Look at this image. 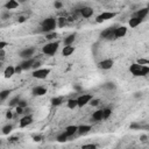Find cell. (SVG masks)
Returning <instances> with one entry per match:
<instances>
[{"mask_svg":"<svg viewBox=\"0 0 149 149\" xmlns=\"http://www.w3.org/2000/svg\"><path fill=\"white\" fill-rule=\"evenodd\" d=\"M134 97H135V98H141V97H142V93H141V92H135V93H134Z\"/></svg>","mask_w":149,"mask_h":149,"instance_id":"f6af8a7d","label":"cell"},{"mask_svg":"<svg viewBox=\"0 0 149 149\" xmlns=\"http://www.w3.org/2000/svg\"><path fill=\"white\" fill-rule=\"evenodd\" d=\"M92 99H93V97H92L91 94L84 93V94H81V95H79V97L77 98V105H78V107H84V106L87 105Z\"/></svg>","mask_w":149,"mask_h":149,"instance_id":"5b68a950","label":"cell"},{"mask_svg":"<svg viewBox=\"0 0 149 149\" xmlns=\"http://www.w3.org/2000/svg\"><path fill=\"white\" fill-rule=\"evenodd\" d=\"M27 101L26 100H22V99H20V101H19V104H17V107H21V108H26L27 107Z\"/></svg>","mask_w":149,"mask_h":149,"instance_id":"d590c367","label":"cell"},{"mask_svg":"<svg viewBox=\"0 0 149 149\" xmlns=\"http://www.w3.org/2000/svg\"><path fill=\"white\" fill-rule=\"evenodd\" d=\"M56 21H57V26H58V27H63V26L66 23V21H65L64 17H59V19H57Z\"/></svg>","mask_w":149,"mask_h":149,"instance_id":"d6a6232c","label":"cell"},{"mask_svg":"<svg viewBox=\"0 0 149 149\" xmlns=\"http://www.w3.org/2000/svg\"><path fill=\"white\" fill-rule=\"evenodd\" d=\"M10 94V90H2L0 91V101H3L6 100Z\"/></svg>","mask_w":149,"mask_h":149,"instance_id":"cb8c5ba5","label":"cell"},{"mask_svg":"<svg viewBox=\"0 0 149 149\" xmlns=\"http://www.w3.org/2000/svg\"><path fill=\"white\" fill-rule=\"evenodd\" d=\"M17 7H19V2L15 1V0H8V1L5 3V8H6L7 10H9V9H15V8H17Z\"/></svg>","mask_w":149,"mask_h":149,"instance_id":"ffe728a7","label":"cell"},{"mask_svg":"<svg viewBox=\"0 0 149 149\" xmlns=\"http://www.w3.org/2000/svg\"><path fill=\"white\" fill-rule=\"evenodd\" d=\"M91 126L90 125H81V126H78V130H77V133L78 134H80V135H85V134H87L90 130H91Z\"/></svg>","mask_w":149,"mask_h":149,"instance_id":"ac0fdd59","label":"cell"},{"mask_svg":"<svg viewBox=\"0 0 149 149\" xmlns=\"http://www.w3.org/2000/svg\"><path fill=\"white\" fill-rule=\"evenodd\" d=\"M57 36H58V34H57V33H55V31H52V33L45 34V40H48V41H51V40L56 38Z\"/></svg>","mask_w":149,"mask_h":149,"instance_id":"f546056e","label":"cell"},{"mask_svg":"<svg viewBox=\"0 0 149 149\" xmlns=\"http://www.w3.org/2000/svg\"><path fill=\"white\" fill-rule=\"evenodd\" d=\"M12 116H13V115H12L10 112H7V113H6V118H7V119H12Z\"/></svg>","mask_w":149,"mask_h":149,"instance_id":"c3c4849f","label":"cell"},{"mask_svg":"<svg viewBox=\"0 0 149 149\" xmlns=\"http://www.w3.org/2000/svg\"><path fill=\"white\" fill-rule=\"evenodd\" d=\"M62 102H63V98H61V97H55V98L51 99V105L52 106H59Z\"/></svg>","mask_w":149,"mask_h":149,"instance_id":"83f0119b","label":"cell"},{"mask_svg":"<svg viewBox=\"0 0 149 149\" xmlns=\"http://www.w3.org/2000/svg\"><path fill=\"white\" fill-rule=\"evenodd\" d=\"M56 27H57V21H56V19H54L51 16L44 19L42 21V23H41V30L43 33H45V34H49V33L55 31V28Z\"/></svg>","mask_w":149,"mask_h":149,"instance_id":"7a4b0ae2","label":"cell"},{"mask_svg":"<svg viewBox=\"0 0 149 149\" xmlns=\"http://www.w3.org/2000/svg\"><path fill=\"white\" fill-rule=\"evenodd\" d=\"M54 6H55L56 9H59V8L63 7V3H62L61 1H55V2H54Z\"/></svg>","mask_w":149,"mask_h":149,"instance_id":"74e56055","label":"cell"},{"mask_svg":"<svg viewBox=\"0 0 149 149\" xmlns=\"http://www.w3.org/2000/svg\"><path fill=\"white\" fill-rule=\"evenodd\" d=\"M115 15H116L115 12H102L101 14H99V15L97 16L95 21H97L98 23H102V22H105V21H107V20L113 19Z\"/></svg>","mask_w":149,"mask_h":149,"instance_id":"277c9868","label":"cell"},{"mask_svg":"<svg viewBox=\"0 0 149 149\" xmlns=\"http://www.w3.org/2000/svg\"><path fill=\"white\" fill-rule=\"evenodd\" d=\"M112 114V109L109 107H106L102 109V120H107Z\"/></svg>","mask_w":149,"mask_h":149,"instance_id":"d4e9b609","label":"cell"},{"mask_svg":"<svg viewBox=\"0 0 149 149\" xmlns=\"http://www.w3.org/2000/svg\"><path fill=\"white\" fill-rule=\"evenodd\" d=\"M81 149H97V146L93 143H88V144H84Z\"/></svg>","mask_w":149,"mask_h":149,"instance_id":"836d02e7","label":"cell"},{"mask_svg":"<svg viewBox=\"0 0 149 149\" xmlns=\"http://www.w3.org/2000/svg\"><path fill=\"white\" fill-rule=\"evenodd\" d=\"M80 14H81V16L83 17H85V19H88V17H91L92 15H93V9L91 8V7H83L81 9H80Z\"/></svg>","mask_w":149,"mask_h":149,"instance_id":"4fadbf2b","label":"cell"},{"mask_svg":"<svg viewBox=\"0 0 149 149\" xmlns=\"http://www.w3.org/2000/svg\"><path fill=\"white\" fill-rule=\"evenodd\" d=\"M5 56H6V54H5V50H0V62L5 59Z\"/></svg>","mask_w":149,"mask_h":149,"instance_id":"b9f144b4","label":"cell"},{"mask_svg":"<svg viewBox=\"0 0 149 149\" xmlns=\"http://www.w3.org/2000/svg\"><path fill=\"white\" fill-rule=\"evenodd\" d=\"M33 94L34 95H37V97H41V95H44L47 93V88L43 87V86H35L33 88Z\"/></svg>","mask_w":149,"mask_h":149,"instance_id":"5bb4252c","label":"cell"},{"mask_svg":"<svg viewBox=\"0 0 149 149\" xmlns=\"http://www.w3.org/2000/svg\"><path fill=\"white\" fill-rule=\"evenodd\" d=\"M21 71H22V70H21V68H20V66H19V65H17V66H16V68H15V73H20V72H21Z\"/></svg>","mask_w":149,"mask_h":149,"instance_id":"7dc6e473","label":"cell"},{"mask_svg":"<svg viewBox=\"0 0 149 149\" xmlns=\"http://www.w3.org/2000/svg\"><path fill=\"white\" fill-rule=\"evenodd\" d=\"M113 64H114V61L112 58H106L98 63V68L101 70H109V69H112Z\"/></svg>","mask_w":149,"mask_h":149,"instance_id":"9c48e42d","label":"cell"},{"mask_svg":"<svg viewBox=\"0 0 149 149\" xmlns=\"http://www.w3.org/2000/svg\"><path fill=\"white\" fill-rule=\"evenodd\" d=\"M8 16H9V12H6L5 14H2V19H3V20H5V19H7Z\"/></svg>","mask_w":149,"mask_h":149,"instance_id":"bcb514c9","label":"cell"},{"mask_svg":"<svg viewBox=\"0 0 149 149\" xmlns=\"http://www.w3.org/2000/svg\"><path fill=\"white\" fill-rule=\"evenodd\" d=\"M146 140H147V135H142V136H141V141L144 142Z\"/></svg>","mask_w":149,"mask_h":149,"instance_id":"681fc988","label":"cell"},{"mask_svg":"<svg viewBox=\"0 0 149 149\" xmlns=\"http://www.w3.org/2000/svg\"><path fill=\"white\" fill-rule=\"evenodd\" d=\"M66 105H68V107H69L70 109H74L76 107H78V105H77V99H69Z\"/></svg>","mask_w":149,"mask_h":149,"instance_id":"4316f807","label":"cell"},{"mask_svg":"<svg viewBox=\"0 0 149 149\" xmlns=\"http://www.w3.org/2000/svg\"><path fill=\"white\" fill-rule=\"evenodd\" d=\"M127 34V27L121 26L114 29V38H121Z\"/></svg>","mask_w":149,"mask_h":149,"instance_id":"8fae6325","label":"cell"},{"mask_svg":"<svg viewBox=\"0 0 149 149\" xmlns=\"http://www.w3.org/2000/svg\"><path fill=\"white\" fill-rule=\"evenodd\" d=\"M19 101H20V97H15V98H13V99L9 101V106H17Z\"/></svg>","mask_w":149,"mask_h":149,"instance_id":"4dcf8cb0","label":"cell"},{"mask_svg":"<svg viewBox=\"0 0 149 149\" xmlns=\"http://www.w3.org/2000/svg\"><path fill=\"white\" fill-rule=\"evenodd\" d=\"M88 104H90L91 106H97V105H99V100H98V99H92Z\"/></svg>","mask_w":149,"mask_h":149,"instance_id":"ab89813d","label":"cell"},{"mask_svg":"<svg viewBox=\"0 0 149 149\" xmlns=\"http://www.w3.org/2000/svg\"><path fill=\"white\" fill-rule=\"evenodd\" d=\"M114 29H115V28H113V27L106 28L105 30H102V31L100 33V37L104 38V40H108V41L114 40Z\"/></svg>","mask_w":149,"mask_h":149,"instance_id":"ba28073f","label":"cell"},{"mask_svg":"<svg viewBox=\"0 0 149 149\" xmlns=\"http://www.w3.org/2000/svg\"><path fill=\"white\" fill-rule=\"evenodd\" d=\"M1 66H2V64H1V62H0V69H1Z\"/></svg>","mask_w":149,"mask_h":149,"instance_id":"816d5d0a","label":"cell"},{"mask_svg":"<svg viewBox=\"0 0 149 149\" xmlns=\"http://www.w3.org/2000/svg\"><path fill=\"white\" fill-rule=\"evenodd\" d=\"M40 68H41V62H40V61H35L34 64H33V66H31V69L37 70V69H40Z\"/></svg>","mask_w":149,"mask_h":149,"instance_id":"8d00e7d4","label":"cell"},{"mask_svg":"<svg viewBox=\"0 0 149 149\" xmlns=\"http://www.w3.org/2000/svg\"><path fill=\"white\" fill-rule=\"evenodd\" d=\"M137 64L139 65H148L149 64V61L148 59H144V58H140V59H137Z\"/></svg>","mask_w":149,"mask_h":149,"instance_id":"e575fe53","label":"cell"},{"mask_svg":"<svg viewBox=\"0 0 149 149\" xmlns=\"http://www.w3.org/2000/svg\"><path fill=\"white\" fill-rule=\"evenodd\" d=\"M142 21H143V20H141V19H139V17H136V16H133V17H130V20H129V26H130L132 28H135V27L140 26V23H142Z\"/></svg>","mask_w":149,"mask_h":149,"instance_id":"44dd1931","label":"cell"},{"mask_svg":"<svg viewBox=\"0 0 149 149\" xmlns=\"http://www.w3.org/2000/svg\"><path fill=\"white\" fill-rule=\"evenodd\" d=\"M148 13H149V9H148L147 7H144V8L139 9V10L135 13L134 16H136V17H139V19H141V20H144V17L148 15Z\"/></svg>","mask_w":149,"mask_h":149,"instance_id":"9a60e30c","label":"cell"},{"mask_svg":"<svg viewBox=\"0 0 149 149\" xmlns=\"http://www.w3.org/2000/svg\"><path fill=\"white\" fill-rule=\"evenodd\" d=\"M24 21H26V17H24V16H20V17L17 19V22H20V23H21V22H24Z\"/></svg>","mask_w":149,"mask_h":149,"instance_id":"ee69618b","label":"cell"},{"mask_svg":"<svg viewBox=\"0 0 149 149\" xmlns=\"http://www.w3.org/2000/svg\"><path fill=\"white\" fill-rule=\"evenodd\" d=\"M50 73V69H37L33 71V77L37 78V79H44L48 77V74Z\"/></svg>","mask_w":149,"mask_h":149,"instance_id":"8992f818","label":"cell"},{"mask_svg":"<svg viewBox=\"0 0 149 149\" xmlns=\"http://www.w3.org/2000/svg\"><path fill=\"white\" fill-rule=\"evenodd\" d=\"M7 45H8V42H6V41H0V50H3Z\"/></svg>","mask_w":149,"mask_h":149,"instance_id":"f35d334b","label":"cell"},{"mask_svg":"<svg viewBox=\"0 0 149 149\" xmlns=\"http://www.w3.org/2000/svg\"><path fill=\"white\" fill-rule=\"evenodd\" d=\"M35 141H41V136H35Z\"/></svg>","mask_w":149,"mask_h":149,"instance_id":"f907efd6","label":"cell"},{"mask_svg":"<svg viewBox=\"0 0 149 149\" xmlns=\"http://www.w3.org/2000/svg\"><path fill=\"white\" fill-rule=\"evenodd\" d=\"M73 52H74V47H72V45H65L62 50V55L65 56V57L71 56Z\"/></svg>","mask_w":149,"mask_h":149,"instance_id":"e0dca14e","label":"cell"},{"mask_svg":"<svg viewBox=\"0 0 149 149\" xmlns=\"http://www.w3.org/2000/svg\"><path fill=\"white\" fill-rule=\"evenodd\" d=\"M14 74H15V68H14L13 65H8V66L5 69V71H3L5 78H10V77H13Z\"/></svg>","mask_w":149,"mask_h":149,"instance_id":"2e32d148","label":"cell"},{"mask_svg":"<svg viewBox=\"0 0 149 149\" xmlns=\"http://www.w3.org/2000/svg\"><path fill=\"white\" fill-rule=\"evenodd\" d=\"M92 119H93L94 121H101V120H102V109H98V111L93 112Z\"/></svg>","mask_w":149,"mask_h":149,"instance_id":"603a6c76","label":"cell"},{"mask_svg":"<svg viewBox=\"0 0 149 149\" xmlns=\"http://www.w3.org/2000/svg\"><path fill=\"white\" fill-rule=\"evenodd\" d=\"M58 47H59V42H50V43H47L42 47V52L48 55V56H52L57 52L58 50Z\"/></svg>","mask_w":149,"mask_h":149,"instance_id":"3957f363","label":"cell"},{"mask_svg":"<svg viewBox=\"0 0 149 149\" xmlns=\"http://www.w3.org/2000/svg\"><path fill=\"white\" fill-rule=\"evenodd\" d=\"M23 109H24V108H21V107H17V106H16V113H17V114H22V113H23Z\"/></svg>","mask_w":149,"mask_h":149,"instance_id":"7bdbcfd3","label":"cell"},{"mask_svg":"<svg viewBox=\"0 0 149 149\" xmlns=\"http://www.w3.org/2000/svg\"><path fill=\"white\" fill-rule=\"evenodd\" d=\"M129 71L135 77H142V76H147L149 73V66L148 65H139L137 63H134L129 66Z\"/></svg>","mask_w":149,"mask_h":149,"instance_id":"6da1fadb","label":"cell"},{"mask_svg":"<svg viewBox=\"0 0 149 149\" xmlns=\"http://www.w3.org/2000/svg\"><path fill=\"white\" fill-rule=\"evenodd\" d=\"M104 87L107 88V90H115V88H116V86H115L114 83H106V84L104 85Z\"/></svg>","mask_w":149,"mask_h":149,"instance_id":"1f68e13d","label":"cell"},{"mask_svg":"<svg viewBox=\"0 0 149 149\" xmlns=\"http://www.w3.org/2000/svg\"><path fill=\"white\" fill-rule=\"evenodd\" d=\"M34 62H35V59L34 58H29V59H23L20 64H19V66L21 68V70L22 71H27V70H29V69H31V66H33V64H34Z\"/></svg>","mask_w":149,"mask_h":149,"instance_id":"30bf717a","label":"cell"},{"mask_svg":"<svg viewBox=\"0 0 149 149\" xmlns=\"http://www.w3.org/2000/svg\"><path fill=\"white\" fill-rule=\"evenodd\" d=\"M33 123V116L31 115H24L23 118H21V120H20V122H19V126L21 127V128H24V127H27V126H29V125H31Z\"/></svg>","mask_w":149,"mask_h":149,"instance_id":"7c38bea8","label":"cell"},{"mask_svg":"<svg viewBox=\"0 0 149 149\" xmlns=\"http://www.w3.org/2000/svg\"><path fill=\"white\" fill-rule=\"evenodd\" d=\"M0 144H1V140H0Z\"/></svg>","mask_w":149,"mask_h":149,"instance_id":"f5cc1de1","label":"cell"},{"mask_svg":"<svg viewBox=\"0 0 149 149\" xmlns=\"http://www.w3.org/2000/svg\"><path fill=\"white\" fill-rule=\"evenodd\" d=\"M77 130H78V126L71 125V126H68V127L65 128V134H66L68 136H72V135H74V134L77 133Z\"/></svg>","mask_w":149,"mask_h":149,"instance_id":"d6986e66","label":"cell"},{"mask_svg":"<svg viewBox=\"0 0 149 149\" xmlns=\"http://www.w3.org/2000/svg\"><path fill=\"white\" fill-rule=\"evenodd\" d=\"M68 137H69V136L65 134V132H63V133H61V134H58V135H57L56 140H57L58 142L63 143V142H66V141H68Z\"/></svg>","mask_w":149,"mask_h":149,"instance_id":"484cf974","label":"cell"},{"mask_svg":"<svg viewBox=\"0 0 149 149\" xmlns=\"http://www.w3.org/2000/svg\"><path fill=\"white\" fill-rule=\"evenodd\" d=\"M140 128H141L140 123H132L130 125V129H140Z\"/></svg>","mask_w":149,"mask_h":149,"instance_id":"60d3db41","label":"cell"},{"mask_svg":"<svg viewBox=\"0 0 149 149\" xmlns=\"http://www.w3.org/2000/svg\"><path fill=\"white\" fill-rule=\"evenodd\" d=\"M1 130H2V133H3L5 135H8V134L13 130V126H12V125H6V126H3V127H2V129H1Z\"/></svg>","mask_w":149,"mask_h":149,"instance_id":"f1b7e54d","label":"cell"},{"mask_svg":"<svg viewBox=\"0 0 149 149\" xmlns=\"http://www.w3.org/2000/svg\"><path fill=\"white\" fill-rule=\"evenodd\" d=\"M76 40V34H71L64 38V45H72V43Z\"/></svg>","mask_w":149,"mask_h":149,"instance_id":"7402d4cb","label":"cell"},{"mask_svg":"<svg viewBox=\"0 0 149 149\" xmlns=\"http://www.w3.org/2000/svg\"><path fill=\"white\" fill-rule=\"evenodd\" d=\"M34 52H35V48H33V47H27V48L22 49L19 55H20V57L23 58V59H29V58H33Z\"/></svg>","mask_w":149,"mask_h":149,"instance_id":"52a82bcc","label":"cell"}]
</instances>
